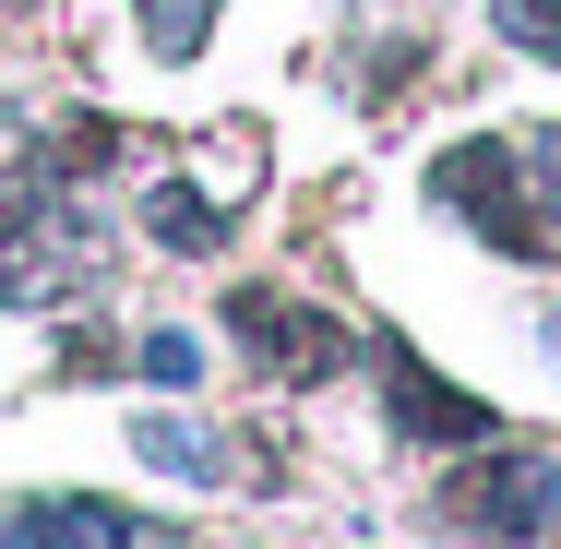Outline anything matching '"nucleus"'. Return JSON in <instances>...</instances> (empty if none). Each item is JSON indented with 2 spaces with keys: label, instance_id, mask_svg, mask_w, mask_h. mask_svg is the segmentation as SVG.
I'll return each instance as SVG.
<instances>
[{
  "label": "nucleus",
  "instance_id": "f257e3e1",
  "mask_svg": "<svg viewBox=\"0 0 561 549\" xmlns=\"http://www.w3.org/2000/svg\"><path fill=\"white\" fill-rule=\"evenodd\" d=\"M431 216L478 227L502 263H550L561 251L550 216H538V180H526V144H502V131H466V144L431 156Z\"/></svg>",
  "mask_w": 561,
  "mask_h": 549
},
{
  "label": "nucleus",
  "instance_id": "f03ea898",
  "mask_svg": "<svg viewBox=\"0 0 561 549\" xmlns=\"http://www.w3.org/2000/svg\"><path fill=\"white\" fill-rule=\"evenodd\" d=\"M370 370H382V431H394V454H466V442H502V407L490 394H454V382H431V358L419 346H370Z\"/></svg>",
  "mask_w": 561,
  "mask_h": 549
},
{
  "label": "nucleus",
  "instance_id": "7ed1b4c3",
  "mask_svg": "<svg viewBox=\"0 0 561 549\" xmlns=\"http://www.w3.org/2000/svg\"><path fill=\"white\" fill-rule=\"evenodd\" d=\"M227 334L251 346V370H263V382H323V370L358 358L346 323H323L311 299H275V287H239V299H227Z\"/></svg>",
  "mask_w": 561,
  "mask_h": 549
},
{
  "label": "nucleus",
  "instance_id": "20e7f679",
  "mask_svg": "<svg viewBox=\"0 0 561 549\" xmlns=\"http://www.w3.org/2000/svg\"><path fill=\"white\" fill-rule=\"evenodd\" d=\"M0 549H180V538L96 490H24V502H0Z\"/></svg>",
  "mask_w": 561,
  "mask_h": 549
},
{
  "label": "nucleus",
  "instance_id": "39448f33",
  "mask_svg": "<svg viewBox=\"0 0 561 549\" xmlns=\"http://www.w3.org/2000/svg\"><path fill=\"white\" fill-rule=\"evenodd\" d=\"M131 454H144L156 478H192V490H227V478H239V466H227L239 442H227V431H204V419H180V407L131 419Z\"/></svg>",
  "mask_w": 561,
  "mask_h": 549
},
{
  "label": "nucleus",
  "instance_id": "423d86ee",
  "mask_svg": "<svg viewBox=\"0 0 561 549\" xmlns=\"http://www.w3.org/2000/svg\"><path fill=\"white\" fill-rule=\"evenodd\" d=\"M144 239L156 251H227V204H204L192 180H168V192H144Z\"/></svg>",
  "mask_w": 561,
  "mask_h": 549
},
{
  "label": "nucleus",
  "instance_id": "0eeeda50",
  "mask_svg": "<svg viewBox=\"0 0 561 549\" xmlns=\"http://www.w3.org/2000/svg\"><path fill=\"white\" fill-rule=\"evenodd\" d=\"M216 12H227V0H131V24H144L156 60H192V48L216 36Z\"/></svg>",
  "mask_w": 561,
  "mask_h": 549
},
{
  "label": "nucleus",
  "instance_id": "6e6552de",
  "mask_svg": "<svg viewBox=\"0 0 561 549\" xmlns=\"http://www.w3.org/2000/svg\"><path fill=\"white\" fill-rule=\"evenodd\" d=\"M478 24H490L514 60H561V0H478Z\"/></svg>",
  "mask_w": 561,
  "mask_h": 549
},
{
  "label": "nucleus",
  "instance_id": "1a4fd4ad",
  "mask_svg": "<svg viewBox=\"0 0 561 549\" xmlns=\"http://www.w3.org/2000/svg\"><path fill=\"white\" fill-rule=\"evenodd\" d=\"M131 370L180 394V382H204V370H216V346H204V334H192V323H156V334H144V346H131Z\"/></svg>",
  "mask_w": 561,
  "mask_h": 549
},
{
  "label": "nucleus",
  "instance_id": "9d476101",
  "mask_svg": "<svg viewBox=\"0 0 561 549\" xmlns=\"http://www.w3.org/2000/svg\"><path fill=\"white\" fill-rule=\"evenodd\" d=\"M526 180H538V216H550V239H561V119L526 131Z\"/></svg>",
  "mask_w": 561,
  "mask_h": 549
},
{
  "label": "nucleus",
  "instance_id": "9b49d317",
  "mask_svg": "<svg viewBox=\"0 0 561 549\" xmlns=\"http://www.w3.org/2000/svg\"><path fill=\"white\" fill-rule=\"evenodd\" d=\"M538 346H550V370H561V299H550V311H538Z\"/></svg>",
  "mask_w": 561,
  "mask_h": 549
}]
</instances>
